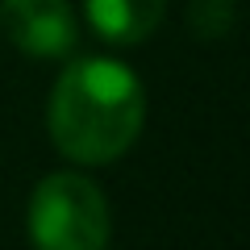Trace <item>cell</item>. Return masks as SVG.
<instances>
[{
    "label": "cell",
    "mask_w": 250,
    "mask_h": 250,
    "mask_svg": "<svg viewBox=\"0 0 250 250\" xmlns=\"http://www.w3.org/2000/svg\"><path fill=\"white\" fill-rule=\"evenodd\" d=\"M0 29L29 59H62L80 42V25L67 0H4Z\"/></svg>",
    "instance_id": "cell-3"
},
{
    "label": "cell",
    "mask_w": 250,
    "mask_h": 250,
    "mask_svg": "<svg viewBox=\"0 0 250 250\" xmlns=\"http://www.w3.org/2000/svg\"><path fill=\"white\" fill-rule=\"evenodd\" d=\"M50 138L75 163H113L146 121L138 75L117 59H75L50 92Z\"/></svg>",
    "instance_id": "cell-1"
},
{
    "label": "cell",
    "mask_w": 250,
    "mask_h": 250,
    "mask_svg": "<svg viewBox=\"0 0 250 250\" xmlns=\"http://www.w3.org/2000/svg\"><path fill=\"white\" fill-rule=\"evenodd\" d=\"M108 205L92 179L75 171L46 175L29 200V238L34 250H104Z\"/></svg>",
    "instance_id": "cell-2"
},
{
    "label": "cell",
    "mask_w": 250,
    "mask_h": 250,
    "mask_svg": "<svg viewBox=\"0 0 250 250\" xmlns=\"http://www.w3.org/2000/svg\"><path fill=\"white\" fill-rule=\"evenodd\" d=\"M83 9H88L92 29L104 42L134 46L159 29L167 0H83Z\"/></svg>",
    "instance_id": "cell-4"
}]
</instances>
